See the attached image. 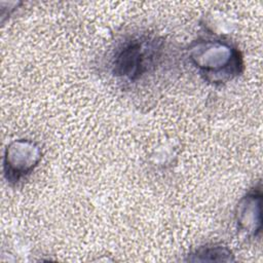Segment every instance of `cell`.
<instances>
[{"mask_svg": "<svg viewBox=\"0 0 263 263\" xmlns=\"http://www.w3.org/2000/svg\"><path fill=\"white\" fill-rule=\"evenodd\" d=\"M164 40L153 33H136L118 42L113 49L109 67L117 80L139 83L153 75L164 61Z\"/></svg>", "mask_w": 263, "mask_h": 263, "instance_id": "obj_1", "label": "cell"}, {"mask_svg": "<svg viewBox=\"0 0 263 263\" xmlns=\"http://www.w3.org/2000/svg\"><path fill=\"white\" fill-rule=\"evenodd\" d=\"M188 58L199 75L213 84H223L243 70V60L237 47L220 39H198L191 43Z\"/></svg>", "mask_w": 263, "mask_h": 263, "instance_id": "obj_2", "label": "cell"}, {"mask_svg": "<svg viewBox=\"0 0 263 263\" xmlns=\"http://www.w3.org/2000/svg\"><path fill=\"white\" fill-rule=\"evenodd\" d=\"M42 157L39 145L28 139L12 141L4 151L3 175L10 184H15L31 174Z\"/></svg>", "mask_w": 263, "mask_h": 263, "instance_id": "obj_3", "label": "cell"}, {"mask_svg": "<svg viewBox=\"0 0 263 263\" xmlns=\"http://www.w3.org/2000/svg\"><path fill=\"white\" fill-rule=\"evenodd\" d=\"M261 190L255 188L249 191L236 206L238 229L250 236H257L261 231Z\"/></svg>", "mask_w": 263, "mask_h": 263, "instance_id": "obj_4", "label": "cell"}, {"mask_svg": "<svg viewBox=\"0 0 263 263\" xmlns=\"http://www.w3.org/2000/svg\"><path fill=\"white\" fill-rule=\"evenodd\" d=\"M231 251L223 243H211L199 247L188 255V261H233Z\"/></svg>", "mask_w": 263, "mask_h": 263, "instance_id": "obj_5", "label": "cell"}]
</instances>
